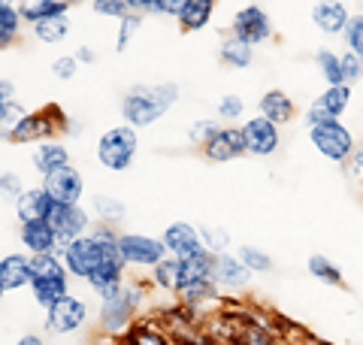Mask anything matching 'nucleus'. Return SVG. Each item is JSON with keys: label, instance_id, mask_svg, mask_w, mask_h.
I'll return each instance as SVG.
<instances>
[{"label": "nucleus", "instance_id": "7", "mask_svg": "<svg viewBox=\"0 0 363 345\" xmlns=\"http://www.w3.org/2000/svg\"><path fill=\"white\" fill-rule=\"evenodd\" d=\"M118 251L128 267H157L169 251L164 239L145 236V234H121L118 236Z\"/></svg>", "mask_w": 363, "mask_h": 345}, {"label": "nucleus", "instance_id": "47", "mask_svg": "<svg viewBox=\"0 0 363 345\" xmlns=\"http://www.w3.org/2000/svg\"><path fill=\"white\" fill-rule=\"evenodd\" d=\"M128 6L133 9V16H143V13H157V0H128Z\"/></svg>", "mask_w": 363, "mask_h": 345}, {"label": "nucleus", "instance_id": "19", "mask_svg": "<svg viewBox=\"0 0 363 345\" xmlns=\"http://www.w3.org/2000/svg\"><path fill=\"white\" fill-rule=\"evenodd\" d=\"M58 131V124L52 121V109H43V112H37V115H28L25 121L16 128V133L9 136V143H49V136Z\"/></svg>", "mask_w": 363, "mask_h": 345}, {"label": "nucleus", "instance_id": "30", "mask_svg": "<svg viewBox=\"0 0 363 345\" xmlns=\"http://www.w3.org/2000/svg\"><path fill=\"white\" fill-rule=\"evenodd\" d=\"M152 279L155 285H161L164 291H182V270H179V258L167 255L157 267H152Z\"/></svg>", "mask_w": 363, "mask_h": 345}, {"label": "nucleus", "instance_id": "49", "mask_svg": "<svg viewBox=\"0 0 363 345\" xmlns=\"http://www.w3.org/2000/svg\"><path fill=\"white\" fill-rule=\"evenodd\" d=\"M6 100H16V85L9 82V79H0V106H4Z\"/></svg>", "mask_w": 363, "mask_h": 345}, {"label": "nucleus", "instance_id": "16", "mask_svg": "<svg viewBox=\"0 0 363 345\" xmlns=\"http://www.w3.org/2000/svg\"><path fill=\"white\" fill-rule=\"evenodd\" d=\"M164 246L167 251L173 258H191V255H197V251H203V239H200V230L194 224H188V221H173V224H167L164 230Z\"/></svg>", "mask_w": 363, "mask_h": 345}, {"label": "nucleus", "instance_id": "31", "mask_svg": "<svg viewBox=\"0 0 363 345\" xmlns=\"http://www.w3.org/2000/svg\"><path fill=\"white\" fill-rule=\"evenodd\" d=\"M21 28V13L13 4H0V49H9L18 37Z\"/></svg>", "mask_w": 363, "mask_h": 345}, {"label": "nucleus", "instance_id": "14", "mask_svg": "<svg viewBox=\"0 0 363 345\" xmlns=\"http://www.w3.org/2000/svg\"><path fill=\"white\" fill-rule=\"evenodd\" d=\"M252 279V270L245 263L230 255V251H221L215 255V267H212V282L218 285V291H242Z\"/></svg>", "mask_w": 363, "mask_h": 345}, {"label": "nucleus", "instance_id": "9", "mask_svg": "<svg viewBox=\"0 0 363 345\" xmlns=\"http://www.w3.org/2000/svg\"><path fill=\"white\" fill-rule=\"evenodd\" d=\"M43 191L49 194L52 203H61V206H79L82 200V191H85V179L73 164L70 167H61L43 176Z\"/></svg>", "mask_w": 363, "mask_h": 345}, {"label": "nucleus", "instance_id": "34", "mask_svg": "<svg viewBox=\"0 0 363 345\" xmlns=\"http://www.w3.org/2000/svg\"><path fill=\"white\" fill-rule=\"evenodd\" d=\"M236 258H240L252 273H269L272 270V258L267 255L264 248H257V246H240Z\"/></svg>", "mask_w": 363, "mask_h": 345}, {"label": "nucleus", "instance_id": "37", "mask_svg": "<svg viewBox=\"0 0 363 345\" xmlns=\"http://www.w3.org/2000/svg\"><path fill=\"white\" fill-rule=\"evenodd\" d=\"M342 40H345V49L354 52L363 58V13H354L348 18V25L342 31Z\"/></svg>", "mask_w": 363, "mask_h": 345}, {"label": "nucleus", "instance_id": "38", "mask_svg": "<svg viewBox=\"0 0 363 345\" xmlns=\"http://www.w3.org/2000/svg\"><path fill=\"white\" fill-rule=\"evenodd\" d=\"M91 9L104 18H128L133 16V9L128 6V0H91Z\"/></svg>", "mask_w": 363, "mask_h": 345}, {"label": "nucleus", "instance_id": "8", "mask_svg": "<svg viewBox=\"0 0 363 345\" xmlns=\"http://www.w3.org/2000/svg\"><path fill=\"white\" fill-rule=\"evenodd\" d=\"M242 140H245V155L269 158L279 152L281 133H279V124H272L264 115H255V119L242 121Z\"/></svg>", "mask_w": 363, "mask_h": 345}, {"label": "nucleus", "instance_id": "53", "mask_svg": "<svg viewBox=\"0 0 363 345\" xmlns=\"http://www.w3.org/2000/svg\"><path fill=\"white\" fill-rule=\"evenodd\" d=\"M0 4H13V6H18V0H0Z\"/></svg>", "mask_w": 363, "mask_h": 345}, {"label": "nucleus", "instance_id": "3", "mask_svg": "<svg viewBox=\"0 0 363 345\" xmlns=\"http://www.w3.org/2000/svg\"><path fill=\"white\" fill-rule=\"evenodd\" d=\"M30 270H33V279H30V294L37 306L49 309L52 303H58L61 297H67V273L64 261H58L55 255H30Z\"/></svg>", "mask_w": 363, "mask_h": 345}, {"label": "nucleus", "instance_id": "42", "mask_svg": "<svg viewBox=\"0 0 363 345\" xmlns=\"http://www.w3.org/2000/svg\"><path fill=\"white\" fill-rule=\"evenodd\" d=\"M76 70H79L76 55H61L58 61L52 64V76L61 79V82H70V79H76Z\"/></svg>", "mask_w": 363, "mask_h": 345}, {"label": "nucleus", "instance_id": "40", "mask_svg": "<svg viewBox=\"0 0 363 345\" xmlns=\"http://www.w3.org/2000/svg\"><path fill=\"white\" fill-rule=\"evenodd\" d=\"M215 109H218V119H221V121H230V124H233V121H240V119H242L245 100H242L240 94H224Z\"/></svg>", "mask_w": 363, "mask_h": 345}, {"label": "nucleus", "instance_id": "43", "mask_svg": "<svg viewBox=\"0 0 363 345\" xmlns=\"http://www.w3.org/2000/svg\"><path fill=\"white\" fill-rule=\"evenodd\" d=\"M21 191H25V185H21L18 172H0V194H4L6 200H18Z\"/></svg>", "mask_w": 363, "mask_h": 345}, {"label": "nucleus", "instance_id": "35", "mask_svg": "<svg viewBox=\"0 0 363 345\" xmlns=\"http://www.w3.org/2000/svg\"><path fill=\"white\" fill-rule=\"evenodd\" d=\"M197 230H200L203 248L212 251V255H221V251L230 248V236H227V230L215 227V224H203V227H197Z\"/></svg>", "mask_w": 363, "mask_h": 345}, {"label": "nucleus", "instance_id": "26", "mask_svg": "<svg viewBox=\"0 0 363 345\" xmlns=\"http://www.w3.org/2000/svg\"><path fill=\"white\" fill-rule=\"evenodd\" d=\"M215 13V0H188L185 9L179 13L182 31H203L212 21Z\"/></svg>", "mask_w": 363, "mask_h": 345}, {"label": "nucleus", "instance_id": "5", "mask_svg": "<svg viewBox=\"0 0 363 345\" xmlns=\"http://www.w3.org/2000/svg\"><path fill=\"white\" fill-rule=\"evenodd\" d=\"M309 140L315 146V152L327 158L330 164H348V158L354 155V136L342 124V119H324L309 124Z\"/></svg>", "mask_w": 363, "mask_h": 345}, {"label": "nucleus", "instance_id": "32", "mask_svg": "<svg viewBox=\"0 0 363 345\" xmlns=\"http://www.w3.org/2000/svg\"><path fill=\"white\" fill-rule=\"evenodd\" d=\"M28 115H30V112L25 109V103L6 100L4 106H0V140H9V136L16 133V128L28 119Z\"/></svg>", "mask_w": 363, "mask_h": 345}, {"label": "nucleus", "instance_id": "41", "mask_svg": "<svg viewBox=\"0 0 363 345\" xmlns=\"http://www.w3.org/2000/svg\"><path fill=\"white\" fill-rule=\"evenodd\" d=\"M221 131V124L218 121H212V119H200V121H194L191 124V131H188V136H191V143H197V146H206L215 133Z\"/></svg>", "mask_w": 363, "mask_h": 345}, {"label": "nucleus", "instance_id": "36", "mask_svg": "<svg viewBox=\"0 0 363 345\" xmlns=\"http://www.w3.org/2000/svg\"><path fill=\"white\" fill-rule=\"evenodd\" d=\"M94 209L100 215V221L104 224H116L124 218V203L116 200V197H106V194H97L94 197Z\"/></svg>", "mask_w": 363, "mask_h": 345}, {"label": "nucleus", "instance_id": "15", "mask_svg": "<svg viewBox=\"0 0 363 345\" xmlns=\"http://www.w3.org/2000/svg\"><path fill=\"white\" fill-rule=\"evenodd\" d=\"M203 152L212 164H230L245 155V140H242V128H221L212 140L203 146Z\"/></svg>", "mask_w": 363, "mask_h": 345}, {"label": "nucleus", "instance_id": "51", "mask_svg": "<svg viewBox=\"0 0 363 345\" xmlns=\"http://www.w3.org/2000/svg\"><path fill=\"white\" fill-rule=\"evenodd\" d=\"M76 61H79V64H82V61H85V64H94V52H91L88 45H82V49L76 52Z\"/></svg>", "mask_w": 363, "mask_h": 345}, {"label": "nucleus", "instance_id": "17", "mask_svg": "<svg viewBox=\"0 0 363 345\" xmlns=\"http://www.w3.org/2000/svg\"><path fill=\"white\" fill-rule=\"evenodd\" d=\"M348 18L351 13L342 0H318L312 6V25L321 33H327V37H342Z\"/></svg>", "mask_w": 363, "mask_h": 345}, {"label": "nucleus", "instance_id": "39", "mask_svg": "<svg viewBox=\"0 0 363 345\" xmlns=\"http://www.w3.org/2000/svg\"><path fill=\"white\" fill-rule=\"evenodd\" d=\"M339 61H342V82H345L348 88L357 85L360 79H363V58L345 49L342 55H339Z\"/></svg>", "mask_w": 363, "mask_h": 345}, {"label": "nucleus", "instance_id": "21", "mask_svg": "<svg viewBox=\"0 0 363 345\" xmlns=\"http://www.w3.org/2000/svg\"><path fill=\"white\" fill-rule=\"evenodd\" d=\"M52 212V200L49 194H45L43 188H25L18 194L16 200V215L21 224H30V221H45Z\"/></svg>", "mask_w": 363, "mask_h": 345}, {"label": "nucleus", "instance_id": "6", "mask_svg": "<svg viewBox=\"0 0 363 345\" xmlns=\"http://www.w3.org/2000/svg\"><path fill=\"white\" fill-rule=\"evenodd\" d=\"M140 297H143V291L133 285H121L118 291L104 297V300H100V327L109 330V333L124 330L130 324L133 309L140 306Z\"/></svg>", "mask_w": 363, "mask_h": 345}, {"label": "nucleus", "instance_id": "27", "mask_svg": "<svg viewBox=\"0 0 363 345\" xmlns=\"http://www.w3.org/2000/svg\"><path fill=\"white\" fill-rule=\"evenodd\" d=\"M306 270H309V275L315 282H321L327 288H342L345 285V275H342V270H339V263L330 261L327 255H312L309 263H306Z\"/></svg>", "mask_w": 363, "mask_h": 345}, {"label": "nucleus", "instance_id": "11", "mask_svg": "<svg viewBox=\"0 0 363 345\" xmlns=\"http://www.w3.org/2000/svg\"><path fill=\"white\" fill-rule=\"evenodd\" d=\"M45 221L52 224L55 236H58V243H61V248H64V246H70L73 239H79V236L88 234L91 218H88V212L82 209V206H61V203H52V212H49V218H45Z\"/></svg>", "mask_w": 363, "mask_h": 345}, {"label": "nucleus", "instance_id": "48", "mask_svg": "<svg viewBox=\"0 0 363 345\" xmlns=\"http://www.w3.org/2000/svg\"><path fill=\"white\" fill-rule=\"evenodd\" d=\"M348 170L351 176H363V148H354V155L348 158Z\"/></svg>", "mask_w": 363, "mask_h": 345}, {"label": "nucleus", "instance_id": "13", "mask_svg": "<svg viewBox=\"0 0 363 345\" xmlns=\"http://www.w3.org/2000/svg\"><path fill=\"white\" fill-rule=\"evenodd\" d=\"M351 106V88L348 85H327L321 94H318L309 109H306V124L324 121V119H342Z\"/></svg>", "mask_w": 363, "mask_h": 345}, {"label": "nucleus", "instance_id": "23", "mask_svg": "<svg viewBox=\"0 0 363 345\" xmlns=\"http://www.w3.org/2000/svg\"><path fill=\"white\" fill-rule=\"evenodd\" d=\"M212 267H215V255L212 251H197L191 258H179V270H182V291L191 285H200V282H209L212 279Z\"/></svg>", "mask_w": 363, "mask_h": 345}, {"label": "nucleus", "instance_id": "25", "mask_svg": "<svg viewBox=\"0 0 363 345\" xmlns=\"http://www.w3.org/2000/svg\"><path fill=\"white\" fill-rule=\"evenodd\" d=\"M67 9L70 6L64 0H18L21 21H28V25H37V21L55 18V16H67Z\"/></svg>", "mask_w": 363, "mask_h": 345}, {"label": "nucleus", "instance_id": "45", "mask_svg": "<svg viewBox=\"0 0 363 345\" xmlns=\"http://www.w3.org/2000/svg\"><path fill=\"white\" fill-rule=\"evenodd\" d=\"M136 28H140V16H128V18H121V33H118V52H121V49H128V43H130V37L136 33Z\"/></svg>", "mask_w": 363, "mask_h": 345}, {"label": "nucleus", "instance_id": "4", "mask_svg": "<svg viewBox=\"0 0 363 345\" xmlns=\"http://www.w3.org/2000/svg\"><path fill=\"white\" fill-rule=\"evenodd\" d=\"M136 152H140V136L130 124H116L97 140V160L109 172H124L136 160Z\"/></svg>", "mask_w": 363, "mask_h": 345}, {"label": "nucleus", "instance_id": "1", "mask_svg": "<svg viewBox=\"0 0 363 345\" xmlns=\"http://www.w3.org/2000/svg\"><path fill=\"white\" fill-rule=\"evenodd\" d=\"M61 258H64L67 273L88 282V275L94 273L97 267H104L106 261H118L121 258L118 236L109 230V224H100L97 230H88L85 236H79V239H73L70 246H64Z\"/></svg>", "mask_w": 363, "mask_h": 345}, {"label": "nucleus", "instance_id": "28", "mask_svg": "<svg viewBox=\"0 0 363 345\" xmlns=\"http://www.w3.org/2000/svg\"><path fill=\"white\" fill-rule=\"evenodd\" d=\"M221 61L230 67V70H245L255 61V45H248L242 40H236L233 33L221 43Z\"/></svg>", "mask_w": 363, "mask_h": 345}, {"label": "nucleus", "instance_id": "44", "mask_svg": "<svg viewBox=\"0 0 363 345\" xmlns=\"http://www.w3.org/2000/svg\"><path fill=\"white\" fill-rule=\"evenodd\" d=\"M130 345H167V339H164L157 330L140 327V330H133V333H130Z\"/></svg>", "mask_w": 363, "mask_h": 345}, {"label": "nucleus", "instance_id": "55", "mask_svg": "<svg viewBox=\"0 0 363 345\" xmlns=\"http://www.w3.org/2000/svg\"><path fill=\"white\" fill-rule=\"evenodd\" d=\"M360 336H363V333H360Z\"/></svg>", "mask_w": 363, "mask_h": 345}, {"label": "nucleus", "instance_id": "24", "mask_svg": "<svg viewBox=\"0 0 363 345\" xmlns=\"http://www.w3.org/2000/svg\"><path fill=\"white\" fill-rule=\"evenodd\" d=\"M33 167H37L43 176H49V172L61 170V167H70V152H67L64 143H40L37 152H33Z\"/></svg>", "mask_w": 363, "mask_h": 345}, {"label": "nucleus", "instance_id": "20", "mask_svg": "<svg viewBox=\"0 0 363 345\" xmlns=\"http://www.w3.org/2000/svg\"><path fill=\"white\" fill-rule=\"evenodd\" d=\"M18 239H21V246H25L30 255H55V248L61 246L49 221H30V224H21Z\"/></svg>", "mask_w": 363, "mask_h": 345}, {"label": "nucleus", "instance_id": "29", "mask_svg": "<svg viewBox=\"0 0 363 345\" xmlns=\"http://www.w3.org/2000/svg\"><path fill=\"white\" fill-rule=\"evenodd\" d=\"M33 28V37H37L40 43H64L67 37H70V16H55V18H45V21H37V25H30Z\"/></svg>", "mask_w": 363, "mask_h": 345}, {"label": "nucleus", "instance_id": "18", "mask_svg": "<svg viewBox=\"0 0 363 345\" xmlns=\"http://www.w3.org/2000/svg\"><path fill=\"white\" fill-rule=\"evenodd\" d=\"M33 270H30V258L16 251V255L0 258V288L4 291H21V288H30Z\"/></svg>", "mask_w": 363, "mask_h": 345}, {"label": "nucleus", "instance_id": "54", "mask_svg": "<svg viewBox=\"0 0 363 345\" xmlns=\"http://www.w3.org/2000/svg\"><path fill=\"white\" fill-rule=\"evenodd\" d=\"M4 294H6V291H4V288H0V300H4Z\"/></svg>", "mask_w": 363, "mask_h": 345}, {"label": "nucleus", "instance_id": "46", "mask_svg": "<svg viewBox=\"0 0 363 345\" xmlns=\"http://www.w3.org/2000/svg\"><path fill=\"white\" fill-rule=\"evenodd\" d=\"M185 4H188V0H157V13L179 18V13L185 9Z\"/></svg>", "mask_w": 363, "mask_h": 345}, {"label": "nucleus", "instance_id": "22", "mask_svg": "<svg viewBox=\"0 0 363 345\" xmlns=\"http://www.w3.org/2000/svg\"><path fill=\"white\" fill-rule=\"evenodd\" d=\"M294 112H297V106H294L288 91H281V88H272L257 100V115H264V119H269L272 124H279V128L294 119Z\"/></svg>", "mask_w": 363, "mask_h": 345}, {"label": "nucleus", "instance_id": "10", "mask_svg": "<svg viewBox=\"0 0 363 345\" xmlns=\"http://www.w3.org/2000/svg\"><path fill=\"white\" fill-rule=\"evenodd\" d=\"M88 321V306L85 300H79V297L67 294L61 297L58 303H52L45 309V327L52 333H58V336H67V333H76Z\"/></svg>", "mask_w": 363, "mask_h": 345}, {"label": "nucleus", "instance_id": "2", "mask_svg": "<svg viewBox=\"0 0 363 345\" xmlns=\"http://www.w3.org/2000/svg\"><path fill=\"white\" fill-rule=\"evenodd\" d=\"M176 100H179V85L173 82L133 85L121 100L124 124H130V128H149L157 119H164Z\"/></svg>", "mask_w": 363, "mask_h": 345}, {"label": "nucleus", "instance_id": "12", "mask_svg": "<svg viewBox=\"0 0 363 345\" xmlns=\"http://www.w3.org/2000/svg\"><path fill=\"white\" fill-rule=\"evenodd\" d=\"M230 31H233L236 40H242L248 45H260V43H267L272 37V21H269V16L264 13V9L252 4V6H242L240 13L233 16Z\"/></svg>", "mask_w": 363, "mask_h": 345}, {"label": "nucleus", "instance_id": "50", "mask_svg": "<svg viewBox=\"0 0 363 345\" xmlns=\"http://www.w3.org/2000/svg\"><path fill=\"white\" fill-rule=\"evenodd\" d=\"M16 345H45L43 336H37V333H25V336H18Z\"/></svg>", "mask_w": 363, "mask_h": 345}, {"label": "nucleus", "instance_id": "33", "mask_svg": "<svg viewBox=\"0 0 363 345\" xmlns=\"http://www.w3.org/2000/svg\"><path fill=\"white\" fill-rule=\"evenodd\" d=\"M315 64H318L321 79L327 85H345L342 82V61H339V55L333 49H318L315 52Z\"/></svg>", "mask_w": 363, "mask_h": 345}, {"label": "nucleus", "instance_id": "52", "mask_svg": "<svg viewBox=\"0 0 363 345\" xmlns=\"http://www.w3.org/2000/svg\"><path fill=\"white\" fill-rule=\"evenodd\" d=\"M64 4H67V6H73V4H85V0H64Z\"/></svg>", "mask_w": 363, "mask_h": 345}]
</instances>
